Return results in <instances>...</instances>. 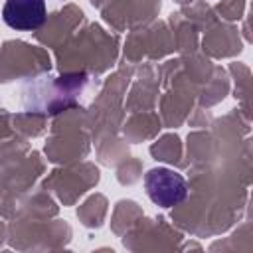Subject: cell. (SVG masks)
Instances as JSON below:
<instances>
[{"label": "cell", "instance_id": "1", "mask_svg": "<svg viewBox=\"0 0 253 253\" xmlns=\"http://www.w3.org/2000/svg\"><path fill=\"white\" fill-rule=\"evenodd\" d=\"M144 188L148 198L160 208H172L186 200L188 184L172 168L158 166L144 174Z\"/></svg>", "mask_w": 253, "mask_h": 253}, {"label": "cell", "instance_id": "2", "mask_svg": "<svg viewBox=\"0 0 253 253\" xmlns=\"http://www.w3.org/2000/svg\"><path fill=\"white\" fill-rule=\"evenodd\" d=\"M2 20L18 32L38 30L45 22V0H6Z\"/></svg>", "mask_w": 253, "mask_h": 253}]
</instances>
